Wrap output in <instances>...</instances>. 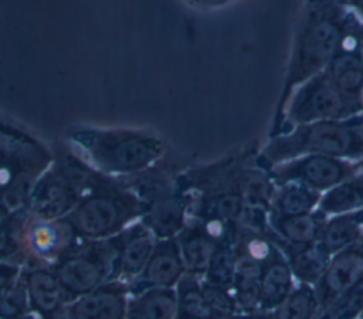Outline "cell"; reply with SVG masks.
<instances>
[{
	"mask_svg": "<svg viewBox=\"0 0 363 319\" xmlns=\"http://www.w3.org/2000/svg\"><path fill=\"white\" fill-rule=\"evenodd\" d=\"M320 196V193L299 183L277 184L268 216L281 218L312 213L318 208Z\"/></svg>",
	"mask_w": 363,
	"mask_h": 319,
	"instance_id": "5bb4252c",
	"label": "cell"
},
{
	"mask_svg": "<svg viewBox=\"0 0 363 319\" xmlns=\"http://www.w3.org/2000/svg\"><path fill=\"white\" fill-rule=\"evenodd\" d=\"M360 313H362V316H363V309H362V312H360Z\"/></svg>",
	"mask_w": 363,
	"mask_h": 319,
	"instance_id": "836d02e7",
	"label": "cell"
},
{
	"mask_svg": "<svg viewBox=\"0 0 363 319\" xmlns=\"http://www.w3.org/2000/svg\"><path fill=\"white\" fill-rule=\"evenodd\" d=\"M318 210L326 217L363 210V170L322 193Z\"/></svg>",
	"mask_w": 363,
	"mask_h": 319,
	"instance_id": "d6986e66",
	"label": "cell"
},
{
	"mask_svg": "<svg viewBox=\"0 0 363 319\" xmlns=\"http://www.w3.org/2000/svg\"><path fill=\"white\" fill-rule=\"evenodd\" d=\"M28 302L41 316H55L69 301L55 274L47 269H34L26 276Z\"/></svg>",
	"mask_w": 363,
	"mask_h": 319,
	"instance_id": "7c38bea8",
	"label": "cell"
},
{
	"mask_svg": "<svg viewBox=\"0 0 363 319\" xmlns=\"http://www.w3.org/2000/svg\"><path fill=\"white\" fill-rule=\"evenodd\" d=\"M234 247L230 242H220L206 271L207 284L228 288L234 281Z\"/></svg>",
	"mask_w": 363,
	"mask_h": 319,
	"instance_id": "cb8c5ba5",
	"label": "cell"
},
{
	"mask_svg": "<svg viewBox=\"0 0 363 319\" xmlns=\"http://www.w3.org/2000/svg\"><path fill=\"white\" fill-rule=\"evenodd\" d=\"M184 271V264L180 255L179 242L169 238L155 244L153 252L140 272L138 282L143 286L142 289L152 288H172L180 281Z\"/></svg>",
	"mask_w": 363,
	"mask_h": 319,
	"instance_id": "30bf717a",
	"label": "cell"
},
{
	"mask_svg": "<svg viewBox=\"0 0 363 319\" xmlns=\"http://www.w3.org/2000/svg\"><path fill=\"white\" fill-rule=\"evenodd\" d=\"M360 240H362V242H363V234H362V238H360Z\"/></svg>",
	"mask_w": 363,
	"mask_h": 319,
	"instance_id": "d6a6232c",
	"label": "cell"
},
{
	"mask_svg": "<svg viewBox=\"0 0 363 319\" xmlns=\"http://www.w3.org/2000/svg\"><path fill=\"white\" fill-rule=\"evenodd\" d=\"M362 113L332 84L325 71L309 78L294 89L285 106L275 118L271 136L294 126L330 119H346Z\"/></svg>",
	"mask_w": 363,
	"mask_h": 319,
	"instance_id": "3957f363",
	"label": "cell"
},
{
	"mask_svg": "<svg viewBox=\"0 0 363 319\" xmlns=\"http://www.w3.org/2000/svg\"><path fill=\"white\" fill-rule=\"evenodd\" d=\"M201 286L207 298V302L210 303L213 312L218 319H228L231 315H234L238 306H237L235 298L230 293L228 288L207 284V282Z\"/></svg>",
	"mask_w": 363,
	"mask_h": 319,
	"instance_id": "4316f807",
	"label": "cell"
},
{
	"mask_svg": "<svg viewBox=\"0 0 363 319\" xmlns=\"http://www.w3.org/2000/svg\"><path fill=\"white\" fill-rule=\"evenodd\" d=\"M363 234V210L328 217L319 244L332 257L360 241Z\"/></svg>",
	"mask_w": 363,
	"mask_h": 319,
	"instance_id": "4fadbf2b",
	"label": "cell"
},
{
	"mask_svg": "<svg viewBox=\"0 0 363 319\" xmlns=\"http://www.w3.org/2000/svg\"><path fill=\"white\" fill-rule=\"evenodd\" d=\"M362 54H363V41H362Z\"/></svg>",
	"mask_w": 363,
	"mask_h": 319,
	"instance_id": "1f68e13d",
	"label": "cell"
},
{
	"mask_svg": "<svg viewBox=\"0 0 363 319\" xmlns=\"http://www.w3.org/2000/svg\"><path fill=\"white\" fill-rule=\"evenodd\" d=\"M176 292L172 288H152L128 302L125 319H176Z\"/></svg>",
	"mask_w": 363,
	"mask_h": 319,
	"instance_id": "ac0fdd59",
	"label": "cell"
},
{
	"mask_svg": "<svg viewBox=\"0 0 363 319\" xmlns=\"http://www.w3.org/2000/svg\"><path fill=\"white\" fill-rule=\"evenodd\" d=\"M318 298L315 286L298 284L291 293L274 309V319H312L318 312Z\"/></svg>",
	"mask_w": 363,
	"mask_h": 319,
	"instance_id": "603a6c76",
	"label": "cell"
},
{
	"mask_svg": "<svg viewBox=\"0 0 363 319\" xmlns=\"http://www.w3.org/2000/svg\"><path fill=\"white\" fill-rule=\"evenodd\" d=\"M318 208L312 213L294 217H269V228L272 231L274 242L285 245H309L319 242L323 224L326 221Z\"/></svg>",
	"mask_w": 363,
	"mask_h": 319,
	"instance_id": "8fae6325",
	"label": "cell"
},
{
	"mask_svg": "<svg viewBox=\"0 0 363 319\" xmlns=\"http://www.w3.org/2000/svg\"><path fill=\"white\" fill-rule=\"evenodd\" d=\"M126 305L125 291L119 284L101 285L79 296L65 319H125Z\"/></svg>",
	"mask_w": 363,
	"mask_h": 319,
	"instance_id": "9c48e42d",
	"label": "cell"
},
{
	"mask_svg": "<svg viewBox=\"0 0 363 319\" xmlns=\"http://www.w3.org/2000/svg\"><path fill=\"white\" fill-rule=\"evenodd\" d=\"M24 238L28 251L35 258L61 259L74 250L75 228L69 221L38 220L27 228Z\"/></svg>",
	"mask_w": 363,
	"mask_h": 319,
	"instance_id": "ba28073f",
	"label": "cell"
},
{
	"mask_svg": "<svg viewBox=\"0 0 363 319\" xmlns=\"http://www.w3.org/2000/svg\"><path fill=\"white\" fill-rule=\"evenodd\" d=\"M27 303L26 282L16 276L0 291V319H21L26 315Z\"/></svg>",
	"mask_w": 363,
	"mask_h": 319,
	"instance_id": "d4e9b609",
	"label": "cell"
},
{
	"mask_svg": "<svg viewBox=\"0 0 363 319\" xmlns=\"http://www.w3.org/2000/svg\"><path fill=\"white\" fill-rule=\"evenodd\" d=\"M295 278L284 255L264 265L259 279V306L275 309L294 289Z\"/></svg>",
	"mask_w": 363,
	"mask_h": 319,
	"instance_id": "e0dca14e",
	"label": "cell"
},
{
	"mask_svg": "<svg viewBox=\"0 0 363 319\" xmlns=\"http://www.w3.org/2000/svg\"><path fill=\"white\" fill-rule=\"evenodd\" d=\"M155 248L153 234L145 228L129 231L121 237L116 271L121 276H139Z\"/></svg>",
	"mask_w": 363,
	"mask_h": 319,
	"instance_id": "2e32d148",
	"label": "cell"
},
{
	"mask_svg": "<svg viewBox=\"0 0 363 319\" xmlns=\"http://www.w3.org/2000/svg\"><path fill=\"white\" fill-rule=\"evenodd\" d=\"M206 1H225V0H206Z\"/></svg>",
	"mask_w": 363,
	"mask_h": 319,
	"instance_id": "4dcf8cb0",
	"label": "cell"
},
{
	"mask_svg": "<svg viewBox=\"0 0 363 319\" xmlns=\"http://www.w3.org/2000/svg\"><path fill=\"white\" fill-rule=\"evenodd\" d=\"M346 4L363 17V0H346Z\"/></svg>",
	"mask_w": 363,
	"mask_h": 319,
	"instance_id": "f1b7e54d",
	"label": "cell"
},
{
	"mask_svg": "<svg viewBox=\"0 0 363 319\" xmlns=\"http://www.w3.org/2000/svg\"><path fill=\"white\" fill-rule=\"evenodd\" d=\"M303 155L363 160L362 113L346 119L303 123L271 136L261 152V162L268 169Z\"/></svg>",
	"mask_w": 363,
	"mask_h": 319,
	"instance_id": "7a4b0ae2",
	"label": "cell"
},
{
	"mask_svg": "<svg viewBox=\"0 0 363 319\" xmlns=\"http://www.w3.org/2000/svg\"><path fill=\"white\" fill-rule=\"evenodd\" d=\"M126 221V208L111 197H94L84 201L69 220L75 231L88 238L108 237Z\"/></svg>",
	"mask_w": 363,
	"mask_h": 319,
	"instance_id": "52a82bcc",
	"label": "cell"
},
{
	"mask_svg": "<svg viewBox=\"0 0 363 319\" xmlns=\"http://www.w3.org/2000/svg\"><path fill=\"white\" fill-rule=\"evenodd\" d=\"M11 245H13V235L10 234L6 224L0 218V255L7 254Z\"/></svg>",
	"mask_w": 363,
	"mask_h": 319,
	"instance_id": "83f0119b",
	"label": "cell"
},
{
	"mask_svg": "<svg viewBox=\"0 0 363 319\" xmlns=\"http://www.w3.org/2000/svg\"><path fill=\"white\" fill-rule=\"evenodd\" d=\"M362 118H363V112H362Z\"/></svg>",
	"mask_w": 363,
	"mask_h": 319,
	"instance_id": "e575fe53",
	"label": "cell"
},
{
	"mask_svg": "<svg viewBox=\"0 0 363 319\" xmlns=\"http://www.w3.org/2000/svg\"><path fill=\"white\" fill-rule=\"evenodd\" d=\"M251 319H274V318L268 315H254Z\"/></svg>",
	"mask_w": 363,
	"mask_h": 319,
	"instance_id": "f546056e",
	"label": "cell"
},
{
	"mask_svg": "<svg viewBox=\"0 0 363 319\" xmlns=\"http://www.w3.org/2000/svg\"><path fill=\"white\" fill-rule=\"evenodd\" d=\"M285 259L294 274V278L301 284L316 285L323 275L330 255L319 242L309 245H285Z\"/></svg>",
	"mask_w": 363,
	"mask_h": 319,
	"instance_id": "9a60e30c",
	"label": "cell"
},
{
	"mask_svg": "<svg viewBox=\"0 0 363 319\" xmlns=\"http://www.w3.org/2000/svg\"><path fill=\"white\" fill-rule=\"evenodd\" d=\"M218 242L204 230H186L179 237V250L184 269L190 275L206 274Z\"/></svg>",
	"mask_w": 363,
	"mask_h": 319,
	"instance_id": "ffe728a7",
	"label": "cell"
},
{
	"mask_svg": "<svg viewBox=\"0 0 363 319\" xmlns=\"http://www.w3.org/2000/svg\"><path fill=\"white\" fill-rule=\"evenodd\" d=\"M119 248L121 237L118 240L92 242L65 254L54 274L68 299L84 296L101 286L111 268L118 262Z\"/></svg>",
	"mask_w": 363,
	"mask_h": 319,
	"instance_id": "277c9868",
	"label": "cell"
},
{
	"mask_svg": "<svg viewBox=\"0 0 363 319\" xmlns=\"http://www.w3.org/2000/svg\"><path fill=\"white\" fill-rule=\"evenodd\" d=\"M277 184L268 170L248 167L238 173L237 190L242 197L247 208L269 211V206L275 193Z\"/></svg>",
	"mask_w": 363,
	"mask_h": 319,
	"instance_id": "44dd1931",
	"label": "cell"
},
{
	"mask_svg": "<svg viewBox=\"0 0 363 319\" xmlns=\"http://www.w3.org/2000/svg\"><path fill=\"white\" fill-rule=\"evenodd\" d=\"M176 296V319H218L207 302L203 286L197 282L196 275L180 278Z\"/></svg>",
	"mask_w": 363,
	"mask_h": 319,
	"instance_id": "7402d4cb",
	"label": "cell"
},
{
	"mask_svg": "<svg viewBox=\"0 0 363 319\" xmlns=\"http://www.w3.org/2000/svg\"><path fill=\"white\" fill-rule=\"evenodd\" d=\"M150 233L159 238L169 240L177 231H180L183 225V214L177 206L173 204H162L149 217Z\"/></svg>",
	"mask_w": 363,
	"mask_h": 319,
	"instance_id": "484cf974",
	"label": "cell"
},
{
	"mask_svg": "<svg viewBox=\"0 0 363 319\" xmlns=\"http://www.w3.org/2000/svg\"><path fill=\"white\" fill-rule=\"evenodd\" d=\"M275 181L299 183L318 193H325L343 180L363 170V160L325 155H303L267 169Z\"/></svg>",
	"mask_w": 363,
	"mask_h": 319,
	"instance_id": "5b68a950",
	"label": "cell"
},
{
	"mask_svg": "<svg viewBox=\"0 0 363 319\" xmlns=\"http://www.w3.org/2000/svg\"><path fill=\"white\" fill-rule=\"evenodd\" d=\"M354 18L356 11L345 0H309L295 35L277 115L296 86L328 68Z\"/></svg>",
	"mask_w": 363,
	"mask_h": 319,
	"instance_id": "6da1fadb",
	"label": "cell"
},
{
	"mask_svg": "<svg viewBox=\"0 0 363 319\" xmlns=\"http://www.w3.org/2000/svg\"><path fill=\"white\" fill-rule=\"evenodd\" d=\"M363 284V242L333 254L329 264L315 285L318 310H325L342 296Z\"/></svg>",
	"mask_w": 363,
	"mask_h": 319,
	"instance_id": "8992f818",
	"label": "cell"
}]
</instances>
